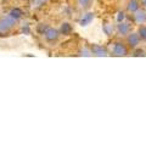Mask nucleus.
I'll return each mask as SVG.
<instances>
[{"mask_svg": "<svg viewBox=\"0 0 146 146\" xmlns=\"http://www.w3.org/2000/svg\"><path fill=\"white\" fill-rule=\"evenodd\" d=\"M127 43H128V45H129L130 48H136L139 45V43H140L139 34H136V33L129 34L128 35V38H127Z\"/></svg>", "mask_w": 146, "mask_h": 146, "instance_id": "1", "label": "nucleus"}, {"mask_svg": "<svg viewBox=\"0 0 146 146\" xmlns=\"http://www.w3.org/2000/svg\"><path fill=\"white\" fill-rule=\"evenodd\" d=\"M113 52L117 56H125L127 55V48L122 43H116L115 48H113Z\"/></svg>", "mask_w": 146, "mask_h": 146, "instance_id": "2", "label": "nucleus"}, {"mask_svg": "<svg viewBox=\"0 0 146 146\" xmlns=\"http://www.w3.org/2000/svg\"><path fill=\"white\" fill-rule=\"evenodd\" d=\"M135 21L140 25L145 23L146 22V12L144 10H138L135 12Z\"/></svg>", "mask_w": 146, "mask_h": 146, "instance_id": "3", "label": "nucleus"}, {"mask_svg": "<svg viewBox=\"0 0 146 146\" xmlns=\"http://www.w3.org/2000/svg\"><path fill=\"white\" fill-rule=\"evenodd\" d=\"M127 9H128V11L129 12H136L139 10V3L136 1V0H130L129 4L127 5Z\"/></svg>", "mask_w": 146, "mask_h": 146, "instance_id": "4", "label": "nucleus"}, {"mask_svg": "<svg viewBox=\"0 0 146 146\" xmlns=\"http://www.w3.org/2000/svg\"><path fill=\"white\" fill-rule=\"evenodd\" d=\"M91 51L95 55H100V56H101V55H106V50L101 46H99V45H93V46H91Z\"/></svg>", "mask_w": 146, "mask_h": 146, "instance_id": "5", "label": "nucleus"}, {"mask_svg": "<svg viewBox=\"0 0 146 146\" xmlns=\"http://www.w3.org/2000/svg\"><path fill=\"white\" fill-rule=\"evenodd\" d=\"M118 32L122 34V35H125L128 34V32H129V26L125 25V23H121L118 25Z\"/></svg>", "mask_w": 146, "mask_h": 146, "instance_id": "6", "label": "nucleus"}, {"mask_svg": "<svg viewBox=\"0 0 146 146\" xmlns=\"http://www.w3.org/2000/svg\"><path fill=\"white\" fill-rule=\"evenodd\" d=\"M138 34L140 36L141 40H146V27L145 26H141L139 31H138Z\"/></svg>", "mask_w": 146, "mask_h": 146, "instance_id": "7", "label": "nucleus"}, {"mask_svg": "<svg viewBox=\"0 0 146 146\" xmlns=\"http://www.w3.org/2000/svg\"><path fill=\"white\" fill-rule=\"evenodd\" d=\"M134 56L135 57H139V56H145V51H144V50L143 49H136L135 50V51H134Z\"/></svg>", "mask_w": 146, "mask_h": 146, "instance_id": "8", "label": "nucleus"}, {"mask_svg": "<svg viewBox=\"0 0 146 146\" xmlns=\"http://www.w3.org/2000/svg\"><path fill=\"white\" fill-rule=\"evenodd\" d=\"M123 18H124V13H123V12H119V13H118V18H117L118 22L123 21Z\"/></svg>", "mask_w": 146, "mask_h": 146, "instance_id": "9", "label": "nucleus"}]
</instances>
